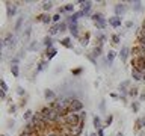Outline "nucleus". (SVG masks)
<instances>
[{
	"mask_svg": "<svg viewBox=\"0 0 145 136\" xmlns=\"http://www.w3.org/2000/svg\"><path fill=\"white\" fill-rule=\"evenodd\" d=\"M82 122L80 120V113H74V112H70L68 115H65V124L67 126H71V127H76Z\"/></svg>",
	"mask_w": 145,
	"mask_h": 136,
	"instance_id": "nucleus-1",
	"label": "nucleus"
},
{
	"mask_svg": "<svg viewBox=\"0 0 145 136\" xmlns=\"http://www.w3.org/2000/svg\"><path fill=\"white\" fill-rule=\"evenodd\" d=\"M131 68L145 73V58H131Z\"/></svg>",
	"mask_w": 145,
	"mask_h": 136,
	"instance_id": "nucleus-2",
	"label": "nucleus"
},
{
	"mask_svg": "<svg viewBox=\"0 0 145 136\" xmlns=\"http://www.w3.org/2000/svg\"><path fill=\"white\" fill-rule=\"evenodd\" d=\"M82 110H83V103H82L79 98H72L71 103H70V112L80 113Z\"/></svg>",
	"mask_w": 145,
	"mask_h": 136,
	"instance_id": "nucleus-3",
	"label": "nucleus"
},
{
	"mask_svg": "<svg viewBox=\"0 0 145 136\" xmlns=\"http://www.w3.org/2000/svg\"><path fill=\"white\" fill-rule=\"evenodd\" d=\"M80 5V11L85 14V17H91L92 14H91V9H92V2H79Z\"/></svg>",
	"mask_w": 145,
	"mask_h": 136,
	"instance_id": "nucleus-4",
	"label": "nucleus"
},
{
	"mask_svg": "<svg viewBox=\"0 0 145 136\" xmlns=\"http://www.w3.org/2000/svg\"><path fill=\"white\" fill-rule=\"evenodd\" d=\"M35 20L44 23V24H50V26L53 24V17L50 15V14H41V15H36Z\"/></svg>",
	"mask_w": 145,
	"mask_h": 136,
	"instance_id": "nucleus-5",
	"label": "nucleus"
},
{
	"mask_svg": "<svg viewBox=\"0 0 145 136\" xmlns=\"http://www.w3.org/2000/svg\"><path fill=\"white\" fill-rule=\"evenodd\" d=\"M130 53H131V50H130L129 45H122L121 50H120V53H118V56L121 58V61H122V62H127V59H129Z\"/></svg>",
	"mask_w": 145,
	"mask_h": 136,
	"instance_id": "nucleus-6",
	"label": "nucleus"
},
{
	"mask_svg": "<svg viewBox=\"0 0 145 136\" xmlns=\"http://www.w3.org/2000/svg\"><path fill=\"white\" fill-rule=\"evenodd\" d=\"M129 89H130V80H124L118 85V91L120 95H129Z\"/></svg>",
	"mask_w": 145,
	"mask_h": 136,
	"instance_id": "nucleus-7",
	"label": "nucleus"
},
{
	"mask_svg": "<svg viewBox=\"0 0 145 136\" xmlns=\"http://www.w3.org/2000/svg\"><path fill=\"white\" fill-rule=\"evenodd\" d=\"M113 12H115L116 17H121L127 12V5L125 3H116L115 8H113Z\"/></svg>",
	"mask_w": 145,
	"mask_h": 136,
	"instance_id": "nucleus-8",
	"label": "nucleus"
},
{
	"mask_svg": "<svg viewBox=\"0 0 145 136\" xmlns=\"http://www.w3.org/2000/svg\"><path fill=\"white\" fill-rule=\"evenodd\" d=\"M131 56L133 58H145V48L136 44L135 47L131 48Z\"/></svg>",
	"mask_w": 145,
	"mask_h": 136,
	"instance_id": "nucleus-9",
	"label": "nucleus"
},
{
	"mask_svg": "<svg viewBox=\"0 0 145 136\" xmlns=\"http://www.w3.org/2000/svg\"><path fill=\"white\" fill-rule=\"evenodd\" d=\"M107 23H109V26H112V27H113V29H118V27H121L122 20H121V17L113 15V17H110V18L107 20Z\"/></svg>",
	"mask_w": 145,
	"mask_h": 136,
	"instance_id": "nucleus-10",
	"label": "nucleus"
},
{
	"mask_svg": "<svg viewBox=\"0 0 145 136\" xmlns=\"http://www.w3.org/2000/svg\"><path fill=\"white\" fill-rule=\"evenodd\" d=\"M17 14V3H6V15L8 18L15 17Z\"/></svg>",
	"mask_w": 145,
	"mask_h": 136,
	"instance_id": "nucleus-11",
	"label": "nucleus"
},
{
	"mask_svg": "<svg viewBox=\"0 0 145 136\" xmlns=\"http://www.w3.org/2000/svg\"><path fill=\"white\" fill-rule=\"evenodd\" d=\"M107 41V36L104 35V33H101L100 30H97L95 32V45H101L103 47V44Z\"/></svg>",
	"mask_w": 145,
	"mask_h": 136,
	"instance_id": "nucleus-12",
	"label": "nucleus"
},
{
	"mask_svg": "<svg viewBox=\"0 0 145 136\" xmlns=\"http://www.w3.org/2000/svg\"><path fill=\"white\" fill-rule=\"evenodd\" d=\"M68 30H70V33L72 38H76V39H80L82 36H80V32H79V24H71L70 27H68Z\"/></svg>",
	"mask_w": 145,
	"mask_h": 136,
	"instance_id": "nucleus-13",
	"label": "nucleus"
},
{
	"mask_svg": "<svg viewBox=\"0 0 145 136\" xmlns=\"http://www.w3.org/2000/svg\"><path fill=\"white\" fill-rule=\"evenodd\" d=\"M135 129H136V131L145 130V116H139V118H136V122H135Z\"/></svg>",
	"mask_w": 145,
	"mask_h": 136,
	"instance_id": "nucleus-14",
	"label": "nucleus"
},
{
	"mask_svg": "<svg viewBox=\"0 0 145 136\" xmlns=\"http://www.w3.org/2000/svg\"><path fill=\"white\" fill-rule=\"evenodd\" d=\"M44 98L47 100V101L52 103V101H54L57 97H56V92H54L53 89H45V91H44Z\"/></svg>",
	"mask_w": 145,
	"mask_h": 136,
	"instance_id": "nucleus-15",
	"label": "nucleus"
},
{
	"mask_svg": "<svg viewBox=\"0 0 145 136\" xmlns=\"http://www.w3.org/2000/svg\"><path fill=\"white\" fill-rule=\"evenodd\" d=\"M131 79H133L135 82H144V73L131 68Z\"/></svg>",
	"mask_w": 145,
	"mask_h": 136,
	"instance_id": "nucleus-16",
	"label": "nucleus"
},
{
	"mask_svg": "<svg viewBox=\"0 0 145 136\" xmlns=\"http://www.w3.org/2000/svg\"><path fill=\"white\" fill-rule=\"evenodd\" d=\"M41 136H63L61 131H59L57 129H54V127H52V129L45 130L44 133H41Z\"/></svg>",
	"mask_w": 145,
	"mask_h": 136,
	"instance_id": "nucleus-17",
	"label": "nucleus"
},
{
	"mask_svg": "<svg viewBox=\"0 0 145 136\" xmlns=\"http://www.w3.org/2000/svg\"><path fill=\"white\" fill-rule=\"evenodd\" d=\"M44 45V47H47V50H50V48H53V36H50V35H47L45 38L42 39V42H41Z\"/></svg>",
	"mask_w": 145,
	"mask_h": 136,
	"instance_id": "nucleus-18",
	"label": "nucleus"
},
{
	"mask_svg": "<svg viewBox=\"0 0 145 136\" xmlns=\"http://www.w3.org/2000/svg\"><path fill=\"white\" fill-rule=\"evenodd\" d=\"M92 124H94V127H95V131L100 130V129H104V126L101 124V118H100L98 115H95V116L92 118Z\"/></svg>",
	"mask_w": 145,
	"mask_h": 136,
	"instance_id": "nucleus-19",
	"label": "nucleus"
},
{
	"mask_svg": "<svg viewBox=\"0 0 145 136\" xmlns=\"http://www.w3.org/2000/svg\"><path fill=\"white\" fill-rule=\"evenodd\" d=\"M91 20H92V21H94V24H95V23L104 21V20H106V18H104V15H103L101 12H94L92 15H91Z\"/></svg>",
	"mask_w": 145,
	"mask_h": 136,
	"instance_id": "nucleus-20",
	"label": "nucleus"
},
{
	"mask_svg": "<svg viewBox=\"0 0 145 136\" xmlns=\"http://www.w3.org/2000/svg\"><path fill=\"white\" fill-rule=\"evenodd\" d=\"M130 5H131V8H133L135 12H142V9H144L142 2H138V0H135V2H130Z\"/></svg>",
	"mask_w": 145,
	"mask_h": 136,
	"instance_id": "nucleus-21",
	"label": "nucleus"
},
{
	"mask_svg": "<svg viewBox=\"0 0 145 136\" xmlns=\"http://www.w3.org/2000/svg\"><path fill=\"white\" fill-rule=\"evenodd\" d=\"M47 65H48V61H47V59H45V61H41V62H38V65H36V70H35V73L38 74V73L44 71L45 68H47Z\"/></svg>",
	"mask_w": 145,
	"mask_h": 136,
	"instance_id": "nucleus-22",
	"label": "nucleus"
},
{
	"mask_svg": "<svg viewBox=\"0 0 145 136\" xmlns=\"http://www.w3.org/2000/svg\"><path fill=\"white\" fill-rule=\"evenodd\" d=\"M91 54H92L95 59L100 58V56L103 54V47H101V45H95V47L92 48V53H91Z\"/></svg>",
	"mask_w": 145,
	"mask_h": 136,
	"instance_id": "nucleus-23",
	"label": "nucleus"
},
{
	"mask_svg": "<svg viewBox=\"0 0 145 136\" xmlns=\"http://www.w3.org/2000/svg\"><path fill=\"white\" fill-rule=\"evenodd\" d=\"M116 58V52L115 50H109V53L106 54V59H107V62H109V65H112V62H113V59Z\"/></svg>",
	"mask_w": 145,
	"mask_h": 136,
	"instance_id": "nucleus-24",
	"label": "nucleus"
},
{
	"mask_svg": "<svg viewBox=\"0 0 145 136\" xmlns=\"http://www.w3.org/2000/svg\"><path fill=\"white\" fill-rule=\"evenodd\" d=\"M138 95H139V88H138V86H130V89H129V97L135 98V97H138Z\"/></svg>",
	"mask_w": 145,
	"mask_h": 136,
	"instance_id": "nucleus-25",
	"label": "nucleus"
},
{
	"mask_svg": "<svg viewBox=\"0 0 145 136\" xmlns=\"http://www.w3.org/2000/svg\"><path fill=\"white\" fill-rule=\"evenodd\" d=\"M56 53H57V50L56 48H50V50H47V52H45V58H47V61H50V59H53L54 56H56Z\"/></svg>",
	"mask_w": 145,
	"mask_h": 136,
	"instance_id": "nucleus-26",
	"label": "nucleus"
},
{
	"mask_svg": "<svg viewBox=\"0 0 145 136\" xmlns=\"http://www.w3.org/2000/svg\"><path fill=\"white\" fill-rule=\"evenodd\" d=\"M57 26H59V33H63V32H67V30H68V27H70V26H68V23H67L65 20H62Z\"/></svg>",
	"mask_w": 145,
	"mask_h": 136,
	"instance_id": "nucleus-27",
	"label": "nucleus"
},
{
	"mask_svg": "<svg viewBox=\"0 0 145 136\" xmlns=\"http://www.w3.org/2000/svg\"><path fill=\"white\" fill-rule=\"evenodd\" d=\"M130 109H131V110H133L135 113H138L139 109H140V101H139V100H135V101L130 104Z\"/></svg>",
	"mask_w": 145,
	"mask_h": 136,
	"instance_id": "nucleus-28",
	"label": "nucleus"
},
{
	"mask_svg": "<svg viewBox=\"0 0 145 136\" xmlns=\"http://www.w3.org/2000/svg\"><path fill=\"white\" fill-rule=\"evenodd\" d=\"M61 44H62L65 48H74V47H72V42H71V38H63V39H61Z\"/></svg>",
	"mask_w": 145,
	"mask_h": 136,
	"instance_id": "nucleus-29",
	"label": "nucleus"
},
{
	"mask_svg": "<svg viewBox=\"0 0 145 136\" xmlns=\"http://www.w3.org/2000/svg\"><path fill=\"white\" fill-rule=\"evenodd\" d=\"M0 85H2V100H5L6 98V92H8V85L3 79H2V82H0Z\"/></svg>",
	"mask_w": 145,
	"mask_h": 136,
	"instance_id": "nucleus-30",
	"label": "nucleus"
},
{
	"mask_svg": "<svg viewBox=\"0 0 145 136\" xmlns=\"http://www.w3.org/2000/svg\"><path fill=\"white\" fill-rule=\"evenodd\" d=\"M56 33H59V26L57 24H52V26H50V29H48V35L54 36Z\"/></svg>",
	"mask_w": 145,
	"mask_h": 136,
	"instance_id": "nucleus-31",
	"label": "nucleus"
},
{
	"mask_svg": "<svg viewBox=\"0 0 145 136\" xmlns=\"http://www.w3.org/2000/svg\"><path fill=\"white\" fill-rule=\"evenodd\" d=\"M33 113H35V112H32V110H29V109H27V110L23 113V120H24L26 122H27V121H30L32 118H33Z\"/></svg>",
	"mask_w": 145,
	"mask_h": 136,
	"instance_id": "nucleus-32",
	"label": "nucleus"
},
{
	"mask_svg": "<svg viewBox=\"0 0 145 136\" xmlns=\"http://www.w3.org/2000/svg\"><path fill=\"white\" fill-rule=\"evenodd\" d=\"M23 21H24V15H20V17H18V20H17V23H15V27H14V30H15V32L20 30Z\"/></svg>",
	"mask_w": 145,
	"mask_h": 136,
	"instance_id": "nucleus-33",
	"label": "nucleus"
},
{
	"mask_svg": "<svg viewBox=\"0 0 145 136\" xmlns=\"http://www.w3.org/2000/svg\"><path fill=\"white\" fill-rule=\"evenodd\" d=\"M110 41H112V44H115V45L121 44V35H118V33H113V35L110 36Z\"/></svg>",
	"mask_w": 145,
	"mask_h": 136,
	"instance_id": "nucleus-34",
	"label": "nucleus"
},
{
	"mask_svg": "<svg viewBox=\"0 0 145 136\" xmlns=\"http://www.w3.org/2000/svg\"><path fill=\"white\" fill-rule=\"evenodd\" d=\"M89 33H88V32H86V33H85V36H82V38H80V44L82 45H83V47H85V45H88L89 44Z\"/></svg>",
	"mask_w": 145,
	"mask_h": 136,
	"instance_id": "nucleus-35",
	"label": "nucleus"
},
{
	"mask_svg": "<svg viewBox=\"0 0 145 136\" xmlns=\"http://www.w3.org/2000/svg\"><path fill=\"white\" fill-rule=\"evenodd\" d=\"M11 73L14 77H18L20 76V67L18 65H11Z\"/></svg>",
	"mask_w": 145,
	"mask_h": 136,
	"instance_id": "nucleus-36",
	"label": "nucleus"
},
{
	"mask_svg": "<svg viewBox=\"0 0 145 136\" xmlns=\"http://www.w3.org/2000/svg\"><path fill=\"white\" fill-rule=\"evenodd\" d=\"M41 8H42V11H44V12H48L50 9L53 8V2H44Z\"/></svg>",
	"mask_w": 145,
	"mask_h": 136,
	"instance_id": "nucleus-37",
	"label": "nucleus"
},
{
	"mask_svg": "<svg viewBox=\"0 0 145 136\" xmlns=\"http://www.w3.org/2000/svg\"><path fill=\"white\" fill-rule=\"evenodd\" d=\"M27 48H29L30 52H36V50L39 48V42H38V41H32V44H30Z\"/></svg>",
	"mask_w": 145,
	"mask_h": 136,
	"instance_id": "nucleus-38",
	"label": "nucleus"
},
{
	"mask_svg": "<svg viewBox=\"0 0 145 136\" xmlns=\"http://www.w3.org/2000/svg\"><path fill=\"white\" fill-rule=\"evenodd\" d=\"M65 11H67V12H70V14H74V5H72V3L65 5Z\"/></svg>",
	"mask_w": 145,
	"mask_h": 136,
	"instance_id": "nucleus-39",
	"label": "nucleus"
},
{
	"mask_svg": "<svg viewBox=\"0 0 145 136\" xmlns=\"http://www.w3.org/2000/svg\"><path fill=\"white\" fill-rule=\"evenodd\" d=\"M61 14H54L53 15V24H59V23H61Z\"/></svg>",
	"mask_w": 145,
	"mask_h": 136,
	"instance_id": "nucleus-40",
	"label": "nucleus"
},
{
	"mask_svg": "<svg viewBox=\"0 0 145 136\" xmlns=\"http://www.w3.org/2000/svg\"><path fill=\"white\" fill-rule=\"evenodd\" d=\"M112 121H113V115H107L106 121H104V127H109L112 124Z\"/></svg>",
	"mask_w": 145,
	"mask_h": 136,
	"instance_id": "nucleus-41",
	"label": "nucleus"
},
{
	"mask_svg": "<svg viewBox=\"0 0 145 136\" xmlns=\"http://www.w3.org/2000/svg\"><path fill=\"white\" fill-rule=\"evenodd\" d=\"M17 107H18V106H15V104H9V107H8V112L12 115V113H15V112H17Z\"/></svg>",
	"mask_w": 145,
	"mask_h": 136,
	"instance_id": "nucleus-42",
	"label": "nucleus"
},
{
	"mask_svg": "<svg viewBox=\"0 0 145 136\" xmlns=\"http://www.w3.org/2000/svg\"><path fill=\"white\" fill-rule=\"evenodd\" d=\"M98 109H100V110H101V112H104V109H106V100H101V101H100V104H98Z\"/></svg>",
	"mask_w": 145,
	"mask_h": 136,
	"instance_id": "nucleus-43",
	"label": "nucleus"
},
{
	"mask_svg": "<svg viewBox=\"0 0 145 136\" xmlns=\"http://www.w3.org/2000/svg\"><path fill=\"white\" fill-rule=\"evenodd\" d=\"M17 94L20 95V97H23V95L26 94V91H24V88H23V86H17Z\"/></svg>",
	"mask_w": 145,
	"mask_h": 136,
	"instance_id": "nucleus-44",
	"label": "nucleus"
},
{
	"mask_svg": "<svg viewBox=\"0 0 145 136\" xmlns=\"http://www.w3.org/2000/svg\"><path fill=\"white\" fill-rule=\"evenodd\" d=\"M85 56L88 58L89 61H91V62L94 63V65H97V59H95V58H94V56H92V54H91V53H88V54H85Z\"/></svg>",
	"mask_w": 145,
	"mask_h": 136,
	"instance_id": "nucleus-45",
	"label": "nucleus"
},
{
	"mask_svg": "<svg viewBox=\"0 0 145 136\" xmlns=\"http://www.w3.org/2000/svg\"><path fill=\"white\" fill-rule=\"evenodd\" d=\"M18 62H20V58H17V56L11 58V65H18Z\"/></svg>",
	"mask_w": 145,
	"mask_h": 136,
	"instance_id": "nucleus-46",
	"label": "nucleus"
},
{
	"mask_svg": "<svg viewBox=\"0 0 145 136\" xmlns=\"http://www.w3.org/2000/svg\"><path fill=\"white\" fill-rule=\"evenodd\" d=\"M133 26H135V23L131 21V20H129V21H125V27H127V29H131V27H133Z\"/></svg>",
	"mask_w": 145,
	"mask_h": 136,
	"instance_id": "nucleus-47",
	"label": "nucleus"
},
{
	"mask_svg": "<svg viewBox=\"0 0 145 136\" xmlns=\"http://www.w3.org/2000/svg\"><path fill=\"white\" fill-rule=\"evenodd\" d=\"M14 126H15V121H14V120H8V129H14Z\"/></svg>",
	"mask_w": 145,
	"mask_h": 136,
	"instance_id": "nucleus-48",
	"label": "nucleus"
},
{
	"mask_svg": "<svg viewBox=\"0 0 145 136\" xmlns=\"http://www.w3.org/2000/svg\"><path fill=\"white\" fill-rule=\"evenodd\" d=\"M80 120H82V122H85V121H86V112H85V110H82V112H80Z\"/></svg>",
	"mask_w": 145,
	"mask_h": 136,
	"instance_id": "nucleus-49",
	"label": "nucleus"
},
{
	"mask_svg": "<svg viewBox=\"0 0 145 136\" xmlns=\"http://www.w3.org/2000/svg\"><path fill=\"white\" fill-rule=\"evenodd\" d=\"M82 71H83V68H77V70H72V74L79 76V74H82Z\"/></svg>",
	"mask_w": 145,
	"mask_h": 136,
	"instance_id": "nucleus-50",
	"label": "nucleus"
},
{
	"mask_svg": "<svg viewBox=\"0 0 145 136\" xmlns=\"http://www.w3.org/2000/svg\"><path fill=\"white\" fill-rule=\"evenodd\" d=\"M144 100H145V89L139 94V101H144Z\"/></svg>",
	"mask_w": 145,
	"mask_h": 136,
	"instance_id": "nucleus-51",
	"label": "nucleus"
},
{
	"mask_svg": "<svg viewBox=\"0 0 145 136\" xmlns=\"http://www.w3.org/2000/svg\"><path fill=\"white\" fill-rule=\"evenodd\" d=\"M67 11H65V6H62V8H57V14H61V15H62V14H65Z\"/></svg>",
	"mask_w": 145,
	"mask_h": 136,
	"instance_id": "nucleus-52",
	"label": "nucleus"
},
{
	"mask_svg": "<svg viewBox=\"0 0 145 136\" xmlns=\"http://www.w3.org/2000/svg\"><path fill=\"white\" fill-rule=\"evenodd\" d=\"M26 104H27V100H26V98H23L21 101H20V107H24Z\"/></svg>",
	"mask_w": 145,
	"mask_h": 136,
	"instance_id": "nucleus-53",
	"label": "nucleus"
},
{
	"mask_svg": "<svg viewBox=\"0 0 145 136\" xmlns=\"http://www.w3.org/2000/svg\"><path fill=\"white\" fill-rule=\"evenodd\" d=\"M97 135H98V136H104V129H100V130H97Z\"/></svg>",
	"mask_w": 145,
	"mask_h": 136,
	"instance_id": "nucleus-54",
	"label": "nucleus"
},
{
	"mask_svg": "<svg viewBox=\"0 0 145 136\" xmlns=\"http://www.w3.org/2000/svg\"><path fill=\"white\" fill-rule=\"evenodd\" d=\"M120 100H121L122 103H125L127 101V95H120Z\"/></svg>",
	"mask_w": 145,
	"mask_h": 136,
	"instance_id": "nucleus-55",
	"label": "nucleus"
},
{
	"mask_svg": "<svg viewBox=\"0 0 145 136\" xmlns=\"http://www.w3.org/2000/svg\"><path fill=\"white\" fill-rule=\"evenodd\" d=\"M110 97H112V98H120V95L115 94V92H112V94H110Z\"/></svg>",
	"mask_w": 145,
	"mask_h": 136,
	"instance_id": "nucleus-56",
	"label": "nucleus"
},
{
	"mask_svg": "<svg viewBox=\"0 0 145 136\" xmlns=\"http://www.w3.org/2000/svg\"><path fill=\"white\" fill-rule=\"evenodd\" d=\"M18 136H30V135H29V133H24V131H21V133L18 135Z\"/></svg>",
	"mask_w": 145,
	"mask_h": 136,
	"instance_id": "nucleus-57",
	"label": "nucleus"
},
{
	"mask_svg": "<svg viewBox=\"0 0 145 136\" xmlns=\"http://www.w3.org/2000/svg\"><path fill=\"white\" fill-rule=\"evenodd\" d=\"M89 136H98V135H97V131H92V133H89Z\"/></svg>",
	"mask_w": 145,
	"mask_h": 136,
	"instance_id": "nucleus-58",
	"label": "nucleus"
},
{
	"mask_svg": "<svg viewBox=\"0 0 145 136\" xmlns=\"http://www.w3.org/2000/svg\"><path fill=\"white\" fill-rule=\"evenodd\" d=\"M116 136H124V135H122V133H118V135H116Z\"/></svg>",
	"mask_w": 145,
	"mask_h": 136,
	"instance_id": "nucleus-59",
	"label": "nucleus"
},
{
	"mask_svg": "<svg viewBox=\"0 0 145 136\" xmlns=\"http://www.w3.org/2000/svg\"><path fill=\"white\" fill-rule=\"evenodd\" d=\"M85 136H89V135H88V133H86V131H85Z\"/></svg>",
	"mask_w": 145,
	"mask_h": 136,
	"instance_id": "nucleus-60",
	"label": "nucleus"
},
{
	"mask_svg": "<svg viewBox=\"0 0 145 136\" xmlns=\"http://www.w3.org/2000/svg\"><path fill=\"white\" fill-rule=\"evenodd\" d=\"M144 82H145V73H144Z\"/></svg>",
	"mask_w": 145,
	"mask_h": 136,
	"instance_id": "nucleus-61",
	"label": "nucleus"
},
{
	"mask_svg": "<svg viewBox=\"0 0 145 136\" xmlns=\"http://www.w3.org/2000/svg\"><path fill=\"white\" fill-rule=\"evenodd\" d=\"M2 136H8V135H2Z\"/></svg>",
	"mask_w": 145,
	"mask_h": 136,
	"instance_id": "nucleus-62",
	"label": "nucleus"
}]
</instances>
